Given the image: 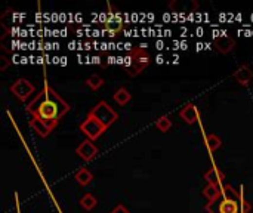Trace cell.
Instances as JSON below:
<instances>
[{
    "mask_svg": "<svg viewBox=\"0 0 253 213\" xmlns=\"http://www.w3.org/2000/svg\"><path fill=\"white\" fill-rule=\"evenodd\" d=\"M98 153H99L98 147L93 144V141H90V139L83 141L82 144L76 148V154L80 159H83L85 161H92L98 156Z\"/></svg>",
    "mask_w": 253,
    "mask_h": 213,
    "instance_id": "52a82bcc",
    "label": "cell"
},
{
    "mask_svg": "<svg viewBox=\"0 0 253 213\" xmlns=\"http://www.w3.org/2000/svg\"><path fill=\"white\" fill-rule=\"evenodd\" d=\"M207 213H250L252 204L230 184H224L221 193L206 204Z\"/></svg>",
    "mask_w": 253,
    "mask_h": 213,
    "instance_id": "7a4b0ae2",
    "label": "cell"
},
{
    "mask_svg": "<svg viewBox=\"0 0 253 213\" xmlns=\"http://www.w3.org/2000/svg\"><path fill=\"white\" fill-rule=\"evenodd\" d=\"M233 77L237 80L238 85L247 86V85H250V82L253 80V71H252V68H250L247 64H241V65L234 71Z\"/></svg>",
    "mask_w": 253,
    "mask_h": 213,
    "instance_id": "ba28073f",
    "label": "cell"
},
{
    "mask_svg": "<svg viewBox=\"0 0 253 213\" xmlns=\"http://www.w3.org/2000/svg\"><path fill=\"white\" fill-rule=\"evenodd\" d=\"M222 185H224V184H222ZM222 185H210V184H207V187L203 190V195L207 198V201H212L216 195H218V194L221 193Z\"/></svg>",
    "mask_w": 253,
    "mask_h": 213,
    "instance_id": "ac0fdd59",
    "label": "cell"
},
{
    "mask_svg": "<svg viewBox=\"0 0 253 213\" xmlns=\"http://www.w3.org/2000/svg\"><path fill=\"white\" fill-rule=\"evenodd\" d=\"M30 126H31L33 130H36V133H37L39 136H42V138L49 136L51 132L55 129L52 124H49L48 122H45V120H42L39 117H31L30 119Z\"/></svg>",
    "mask_w": 253,
    "mask_h": 213,
    "instance_id": "9c48e42d",
    "label": "cell"
},
{
    "mask_svg": "<svg viewBox=\"0 0 253 213\" xmlns=\"http://www.w3.org/2000/svg\"><path fill=\"white\" fill-rule=\"evenodd\" d=\"M179 117L182 119L188 124H194L199 120V110L194 104H187L182 106V110L179 111Z\"/></svg>",
    "mask_w": 253,
    "mask_h": 213,
    "instance_id": "8fae6325",
    "label": "cell"
},
{
    "mask_svg": "<svg viewBox=\"0 0 253 213\" xmlns=\"http://www.w3.org/2000/svg\"><path fill=\"white\" fill-rule=\"evenodd\" d=\"M89 114H92L93 117H96L107 129L110 127V126L119 119L117 113H116L105 101H99V102L93 106V108L89 111Z\"/></svg>",
    "mask_w": 253,
    "mask_h": 213,
    "instance_id": "277c9868",
    "label": "cell"
},
{
    "mask_svg": "<svg viewBox=\"0 0 253 213\" xmlns=\"http://www.w3.org/2000/svg\"><path fill=\"white\" fill-rule=\"evenodd\" d=\"M203 178L206 179V182L210 184V185H222V184H224L225 175H224V172H222L221 169H218L216 166H213V167H210V169L203 175Z\"/></svg>",
    "mask_w": 253,
    "mask_h": 213,
    "instance_id": "7c38bea8",
    "label": "cell"
},
{
    "mask_svg": "<svg viewBox=\"0 0 253 213\" xmlns=\"http://www.w3.org/2000/svg\"><path fill=\"white\" fill-rule=\"evenodd\" d=\"M74 179L82 185V187H86V185H89L90 182H92V179H93V175H92V172L89 170V169H86V167H82V169H79L77 172H76V175H74Z\"/></svg>",
    "mask_w": 253,
    "mask_h": 213,
    "instance_id": "5bb4252c",
    "label": "cell"
},
{
    "mask_svg": "<svg viewBox=\"0 0 253 213\" xmlns=\"http://www.w3.org/2000/svg\"><path fill=\"white\" fill-rule=\"evenodd\" d=\"M113 99H114V101H116V104H119L120 106H125L126 104H129V102H130L132 95H130V92H129L126 88H119V89L114 92Z\"/></svg>",
    "mask_w": 253,
    "mask_h": 213,
    "instance_id": "9a60e30c",
    "label": "cell"
},
{
    "mask_svg": "<svg viewBox=\"0 0 253 213\" xmlns=\"http://www.w3.org/2000/svg\"><path fill=\"white\" fill-rule=\"evenodd\" d=\"M96 204H98V200H96V197H95L93 194H90V193L85 194V195L82 197V200H80V206H82L86 212L93 210V209L96 207Z\"/></svg>",
    "mask_w": 253,
    "mask_h": 213,
    "instance_id": "e0dca14e",
    "label": "cell"
},
{
    "mask_svg": "<svg viewBox=\"0 0 253 213\" xmlns=\"http://www.w3.org/2000/svg\"><path fill=\"white\" fill-rule=\"evenodd\" d=\"M110 213H130L129 212V209L126 207V206H123V204H117Z\"/></svg>",
    "mask_w": 253,
    "mask_h": 213,
    "instance_id": "44dd1931",
    "label": "cell"
},
{
    "mask_svg": "<svg viewBox=\"0 0 253 213\" xmlns=\"http://www.w3.org/2000/svg\"><path fill=\"white\" fill-rule=\"evenodd\" d=\"M36 88L31 82H28L27 79H18L15 83H12L11 86V92L19 99V101H27L33 93H34Z\"/></svg>",
    "mask_w": 253,
    "mask_h": 213,
    "instance_id": "8992f818",
    "label": "cell"
},
{
    "mask_svg": "<svg viewBox=\"0 0 253 213\" xmlns=\"http://www.w3.org/2000/svg\"><path fill=\"white\" fill-rule=\"evenodd\" d=\"M204 144L207 147V150L210 153H215L216 150H218L221 145H222V141L218 135H215V133H209L204 136Z\"/></svg>",
    "mask_w": 253,
    "mask_h": 213,
    "instance_id": "2e32d148",
    "label": "cell"
},
{
    "mask_svg": "<svg viewBox=\"0 0 253 213\" xmlns=\"http://www.w3.org/2000/svg\"><path fill=\"white\" fill-rule=\"evenodd\" d=\"M213 45L221 53H228L234 49L235 40L233 37H230V36H218V37L213 39Z\"/></svg>",
    "mask_w": 253,
    "mask_h": 213,
    "instance_id": "30bf717a",
    "label": "cell"
},
{
    "mask_svg": "<svg viewBox=\"0 0 253 213\" xmlns=\"http://www.w3.org/2000/svg\"><path fill=\"white\" fill-rule=\"evenodd\" d=\"M27 111L33 117H39L56 127L59 120L70 111V105L46 83L27 105Z\"/></svg>",
    "mask_w": 253,
    "mask_h": 213,
    "instance_id": "6da1fadb",
    "label": "cell"
},
{
    "mask_svg": "<svg viewBox=\"0 0 253 213\" xmlns=\"http://www.w3.org/2000/svg\"><path fill=\"white\" fill-rule=\"evenodd\" d=\"M104 85V79L98 74H92L86 79V86L92 90H98L101 89V86Z\"/></svg>",
    "mask_w": 253,
    "mask_h": 213,
    "instance_id": "d6986e66",
    "label": "cell"
},
{
    "mask_svg": "<svg viewBox=\"0 0 253 213\" xmlns=\"http://www.w3.org/2000/svg\"><path fill=\"white\" fill-rule=\"evenodd\" d=\"M156 127L160 130V132H163V133H166V132H169L170 129H172V122H170V119L167 117V116H162V117H159L157 120H156Z\"/></svg>",
    "mask_w": 253,
    "mask_h": 213,
    "instance_id": "ffe728a7",
    "label": "cell"
},
{
    "mask_svg": "<svg viewBox=\"0 0 253 213\" xmlns=\"http://www.w3.org/2000/svg\"><path fill=\"white\" fill-rule=\"evenodd\" d=\"M151 62V56L148 53L147 49L144 48H135L130 51L129 56L125 61V70L126 74L130 77H136L138 74H141L144 70H145Z\"/></svg>",
    "mask_w": 253,
    "mask_h": 213,
    "instance_id": "3957f363",
    "label": "cell"
},
{
    "mask_svg": "<svg viewBox=\"0 0 253 213\" xmlns=\"http://www.w3.org/2000/svg\"><path fill=\"white\" fill-rule=\"evenodd\" d=\"M9 61L5 56H0V71H6V68L9 67Z\"/></svg>",
    "mask_w": 253,
    "mask_h": 213,
    "instance_id": "7402d4cb",
    "label": "cell"
},
{
    "mask_svg": "<svg viewBox=\"0 0 253 213\" xmlns=\"http://www.w3.org/2000/svg\"><path fill=\"white\" fill-rule=\"evenodd\" d=\"M102 28L111 36V37H114V36H117L119 33L123 31L125 28V24L120 21V19H108L102 24Z\"/></svg>",
    "mask_w": 253,
    "mask_h": 213,
    "instance_id": "4fadbf2b",
    "label": "cell"
},
{
    "mask_svg": "<svg viewBox=\"0 0 253 213\" xmlns=\"http://www.w3.org/2000/svg\"><path fill=\"white\" fill-rule=\"evenodd\" d=\"M80 130L88 136V139L96 141V139L107 130V127H105L96 117H93L92 114L88 113L86 119H85L83 123L80 124Z\"/></svg>",
    "mask_w": 253,
    "mask_h": 213,
    "instance_id": "5b68a950",
    "label": "cell"
}]
</instances>
